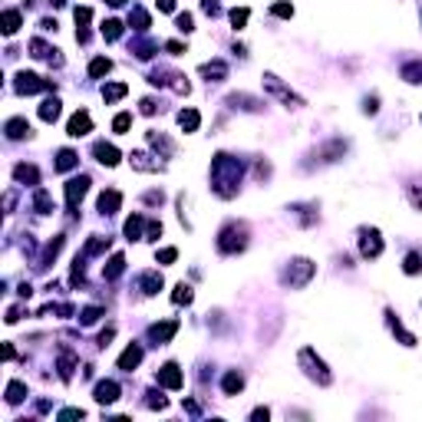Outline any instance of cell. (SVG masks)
<instances>
[{"instance_id": "27", "label": "cell", "mask_w": 422, "mask_h": 422, "mask_svg": "<svg viewBox=\"0 0 422 422\" xmlns=\"http://www.w3.org/2000/svg\"><path fill=\"white\" fill-rule=\"evenodd\" d=\"M172 300H175V304H188V300H192V287L178 284V287H175V294H172Z\"/></svg>"}, {"instance_id": "35", "label": "cell", "mask_w": 422, "mask_h": 422, "mask_svg": "<svg viewBox=\"0 0 422 422\" xmlns=\"http://www.w3.org/2000/svg\"><path fill=\"white\" fill-rule=\"evenodd\" d=\"M274 13H277V17H291L294 7H291V4H277V7H274Z\"/></svg>"}, {"instance_id": "25", "label": "cell", "mask_w": 422, "mask_h": 422, "mask_svg": "<svg viewBox=\"0 0 422 422\" xmlns=\"http://www.w3.org/2000/svg\"><path fill=\"white\" fill-rule=\"evenodd\" d=\"M23 392H27L23 383H10V386H7V403H20V399H23Z\"/></svg>"}, {"instance_id": "17", "label": "cell", "mask_w": 422, "mask_h": 422, "mask_svg": "<svg viewBox=\"0 0 422 422\" xmlns=\"http://www.w3.org/2000/svg\"><path fill=\"white\" fill-rule=\"evenodd\" d=\"M122 267H125V257L122 254H116V257H112V261H109V267H106V280H116L119 277V274H122Z\"/></svg>"}, {"instance_id": "14", "label": "cell", "mask_w": 422, "mask_h": 422, "mask_svg": "<svg viewBox=\"0 0 422 422\" xmlns=\"http://www.w3.org/2000/svg\"><path fill=\"white\" fill-rule=\"evenodd\" d=\"M76 162H80V159H76V152H69V149H63V152H60V155H56V172H69V168H73V165H76Z\"/></svg>"}, {"instance_id": "9", "label": "cell", "mask_w": 422, "mask_h": 422, "mask_svg": "<svg viewBox=\"0 0 422 422\" xmlns=\"http://www.w3.org/2000/svg\"><path fill=\"white\" fill-rule=\"evenodd\" d=\"M96 159L102 162V165H116L119 162V152H116V145H109V142H96Z\"/></svg>"}, {"instance_id": "30", "label": "cell", "mask_w": 422, "mask_h": 422, "mask_svg": "<svg viewBox=\"0 0 422 422\" xmlns=\"http://www.w3.org/2000/svg\"><path fill=\"white\" fill-rule=\"evenodd\" d=\"M129 125H132V116H129V112H122V116H116V122H112V129H116V132H125V129H129Z\"/></svg>"}, {"instance_id": "5", "label": "cell", "mask_w": 422, "mask_h": 422, "mask_svg": "<svg viewBox=\"0 0 422 422\" xmlns=\"http://www.w3.org/2000/svg\"><path fill=\"white\" fill-rule=\"evenodd\" d=\"M93 129V119H89V112H76L73 119H69V125H66V132L73 139H80V136H86V132Z\"/></svg>"}, {"instance_id": "22", "label": "cell", "mask_w": 422, "mask_h": 422, "mask_svg": "<svg viewBox=\"0 0 422 422\" xmlns=\"http://www.w3.org/2000/svg\"><path fill=\"white\" fill-rule=\"evenodd\" d=\"M125 234H129V241H136V238L142 234V218L139 215H132L129 221H125Z\"/></svg>"}, {"instance_id": "13", "label": "cell", "mask_w": 422, "mask_h": 422, "mask_svg": "<svg viewBox=\"0 0 422 422\" xmlns=\"http://www.w3.org/2000/svg\"><path fill=\"white\" fill-rule=\"evenodd\" d=\"M27 132H30L27 119H10V122H7V136H10V139H23Z\"/></svg>"}, {"instance_id": "16", "label": "cell", "mask_w": 422, "mask_h": 422, "mask_svg": "<svg viewBox=\"0 0 422 422\" xmlns=\"http://www.w3.org/2000/svg\"><path fill=\"white\" fill-rule=\"evenodd\" d=\"M13 175H17L20 181H30V185H37V181H40V175H37V168H33V165H17V168H13Z\"/></svg>"}, {"instance_id": "18", "label": "cell", "mask_w": 422, "mask_h": 422, "mask_svg": "<svg viewBox=\"0 0 422 422\" xmlns=\"http://www.w3.org/2000/svg\"><path fill=\"white\" fill-rule=\"evenodd\" d=\"M241 386H244L241 373H228V376H224V392H228V396H234V392H241Z\"/></svg>"}, {"instance_id": "15", "label": "cell", "mask_w": 422, "mask_h": 422, "mask_svg": "<svg viewBox=\"0 0 422 422\" xmlns=\"http://www.w3.org/2000/svg\"><path fill=\"white\" fill-rule=\"evenodd\" d=\"M56 116H60V99H46L40 106V119H43V122H53Z\"/></svg>"}, {"instance_id": "32", "label": "cell", "mask_w": 422, "mask_h": 422, "mask_svg": "<svg viewBox=\"0 0 422 422\" xmlns=\"http://www.w3.org/2000/svg\"><path fill=\"white\" fill-rule=\"evenodd\" d=\"M419 267H422V257L419 254H409V257H406V274H416Z\"/></svg>"}, {"instance_id": "1", "label": "cell", "mask_w": 422, "mask_h": 422, "mask_svg": "<svg viewBox=\"0 0 422 422\" xmlns=\"http://www.w3.org/2000/svg\"><path fill=\"white\" fill-rule=\"evenodd\" d=\"M86 192H89V178H86V175H80V178L66 181V208L76 211V205L83 201V195H86Z\"/></svg>"}, {"instance_id": "8", "label": "cell", "mask_w": 422, "mask_h": 422, "mask_svg": "<svg viewBox=\"0 0 422 422\" xmlns=\"http://www.w3.org/2000/svg\"><path fill=\"white\" fill-rule=\"evenodd\" d=\"M383 251V241H379L376 231H363V257H376Z\"/></svg>"}, {"instance_id": "4", "label": "cell", "mask_w": 422, "mask_h": 422, "mask_svg": "<svg viewBox=\"0 0 422 422\" xmlns=\"http://www.w3.org/2000/svg\"><path fill=\"white\" fill-rule=\"evenodd\" d=\"M300 363H307V366H310V370H307V373H310V376H313V379H320V383H323V386H327V383H330V373H327V366H323V363H320V360H313V350H304V353H300Z\"/></svg>"}, {"instance_id": "29", "label": "cell", "mask_w": 422, "mask_h": 422, "mask_svg": "<svg viewBox=\"0 0 422 422\" xmlns=\"http://www.w3.org/2000/svg\"><path fill=\"white\" fill-rule=\"evenodd\" d=\"M231 23H234V30H241V27L248 23V10H244V7L241 10H231Z\"/></svg>"}, {"instance_id": "34", "label": "cell", "mask_w": 422, "mask_h": 422, "mask_svg": "<svg viewBox=\"0 0 422 422\" xmlns=\"http://www.w3.org/2000/svg\"><path fill=\"white\" fill-rule=\"evenodd\" d=\"M178 30H192V13H178Z\"/></svg>"}, {"instance_id": "24", "label": "cell", "mask_w": 422, "mask_h": 422, "mask_svg": "<svg viewBox=\"0 0 422 422\" xmlns=\"http://www.w3.org/2000/svg\"><path fill=\"white\" fill-rule=\"evenodd\" d=\"M119 33H122V23H119V20H106L102 23V37L106 40H119Z\"/></svg>"}, {"instance_id": "28", "label": "cell", "mask_w": 422, "mask_h": 422, "mask_svg": "<svg viewBox=\"0 0 422 422\" xmlns=\"http://www.w3.org/2000/svg\"><path fill=\"white\" fill-rule=\"evenodd\" d=\"M403 76H406L409 83H422V63H412V66H406Z\"/></svg>"}, {"instance_id": "11", "label": "cell", "mask_w": 422, "mask_h": 422, "mask_svg": "<svg viewBox=\"0 0 422 422\" xmlns=\"http://www.w3.org/2000/svg\"><path fill=\"white\" fill-rule=\"evenodd\" d=\"M119 201H122V195H119V192H102L99 195V211H102V215H112V211L119 208Z\"/></svg>"}, {"instance_id": "19", "label": "cell", "mask_w": 422, "mask_h": 422, "mask_svg": "<svg viewBox=\"0 0 422 422\" xmlns=\"http://www.w3.org/2000/svg\"><path fill=\"white\" fill-rule=\"evenodd\" d=\"M20 30V13L17 10H7L4 13V33L10 37V33H17Z\"/></svg>"}, {"instance_id": "10", "label": "cell", "mask_w": 422, "mask_h": 422, "mask_svg": "<svg viewBox=\"0 0 422 422\" xmlns=\"http://www.w3.org/2000/svg\"><path fill=\"white\" fill-rule=\"evenodd\" d=\"M139 363H142V347H129L119 356V370H136Z\"/></svg>"}, {"instance_id": "6", "label": "cell", "mask_w": 422, "mask_h": 422, "mask_svg": "<svg viewBox=\"0 0 422 422\" xmlns=\"http://www.w3.org/2000/svg\"><path fill=\"white\" fill-rule=\"evenodd\" d=\"M175 330H178V320H168V323H155V327L149 330V336H152V340H155V343H168V340H172V333H175Z\"/></svg>"}, {"instance_id": "7", "label": "cell", "mask_w": 422, "mask_h": 422, "mask_svg": "<svg viewBox=\"0 0 422 422\" xmlns=\"http://www.w3.org/2000/svg\"><path fill=\"white\" fill-rule=\"evenodd\" d=\"M116 399H119V386L116 383H112V379H106V383H99V386H96V403H116Z\"/></svg>"}, {"instance_id": "37", "label": "cell", "mask_w": 422, "mask_h": 422, "mask_svg": "<svg viewBox=\"0 0 422 422\" xmlns=\"http://www.w3.org/2000/svg\"><path fill=\"white\" fill-rule=\"evenodd\" d=\"M106 4H109V7H122L125 0H106Z\"/></svg>"}, {"instance_id": "2", "label": "cell", "mask_w": 422, "mask_h": 422, "mask_svg": "<svg viewBox=\"0 0 422 422\" xmlns=\"http://www.w3.org/2000/svg\"><path fill=\"white\" fill-rule=\"evenodd\" d=\"M155 379H159V386H165V389H181V383H185V379H181V370L175 366V363H165Z\"/></svg>"}, {"instance_id": "23", "label": "cell", "mask_w": 422, "mask_h": 422, "mask_svg": "<svg viewBox=\"0 0 422 422\" xmlns=\"http://www.w3.org/2000/svg\"><path fill=\"white\" fill-rule=\"evenodd\" d=\"M102 96H106V102L122 99V96H125V83H112V86H106V89H102Z\"/></svg>"}, {"instance_id": "26", "label": "cell", "mask_w": 422, "mask_h": 422, "mask_svg": "<svg viewBox=\"0 0 422 422\" xmlns=\"http://www.w3.org/2000/svg\"><path fill=\"white\" fill-rule=\"evenodd\" d=\"M109 66H112V63L106 60V56H99V60L89 63V76H102V73H109Z\"/></svg>"}, {"instance_id": "21", "label": "cell", "mask_w": 422, "mask_h": 422, "mask_svg": "<svg viewBox=\"0 0 422 422\" xmlns=\"http://www.w3.org/2000/svg\"><path fill=\"white\" fill-rule=\"evenodd\" d=\"M142 287H145V294H155V291H162V277H159L155 271L142 274Z\"/></svg>"}, {"instance_id": "12", "label": "cell", "mask_w": 422, "mask_h": 422, "mask_svg": "<svg viewBox=\"0 0 422 422\" xmlns=\"http://www.w3.org/2000/svg\"><path fill=\"white\" fill-rule=\"evenodd\" d=\"M178 125L185 132H195V129H198V112H195V109H181L178 112Z\"/></svg>"}, {"instance_id": "20", "label": "cell", "mask_w": 422, "mask_h": 422, "mask_svg": "<svg viewBox=\"0 0 422 422\" xmlns=\"http://www.w3.org/2000/svg\"><path fill=\"white\" fill-rule=\"evenodd\" d=\"M201 73H205V76H215V83H218V80H224V76H228V66H224V63H205V66H201Z\"/></svg>"}, {"instance_id": "36", "label": "cell", "mask_w": 422, "mask_h": 422, "mask_svg": "<svg viewBox=\"0 0 422 422\" xmlns=\"http://www.w3.org/2000/svg\"><path fill=\"white\" fill-rule=\"evenodd\" d=\"M159 10H175V0H159Z\"/></svg>"}, {"instance_id": "33", "label": "cell", "mask_w": 422, "mask_h": 422, "mask_svg": "<svg viewBox=\"0 0 422 422\" xmlns=\"http://www.w3.org/2000/svg\"><path fill=\"white\" fill-rule=\"evenodd\" d=\"M175 257H178V251H175V248H165V251H159V261H162V264H172Z\"/></svg>"}, {"instance_id": "3", "label": "cell", "mask_w": 422, "mask_h": 422, "mask_svg": "<svg viewBox=\"0 0 422 422\" xmlns=\"http://www.w3.org/2000/svg\"><path fill=\"white\" fill-rule=\"evenodd\" d=\"M53 83H46V80H40V76H33V73H20L17 76V93H40V89H50Z\"/></svg>"}, {"instance_id": "31", "label": "cell", "mask_w": 422, "mask_h": 422, "mask_svg": "<svg viewBox=\"0 0 422 422\" xmlns=\"http://www.w3.org/2000/svg\"><path fill=\"white\" fill-rule=\"evenodd\" d=\"M80 316H83V323H96V320L102 316V310H99V307H86V310H83Z\"/></svg>"}]
</instances>
